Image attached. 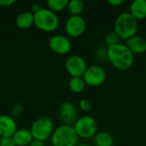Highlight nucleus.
I'll list each match as a JSON object with an SVG mask.
<instances>
[{
	"label": "nucleus",
	"instance_id": "obj_1",
	"mask_svg": "<svg viewBox=\"0 0 146 146\" xmlns=\"http://www.w3.org/2000/svg\"><path fill=\"white\" fill-rule=\"evenodd\" d=\"M108 61L116 69L121 71L128 70L133 64L134 55L128 49L126 44L119 43L117 44L107 47Z\"/></svg>",
	"mask_w": 146,
	"mask_h": 146
},
{
	"label": "nucleus",
	"instance_id": "obj_2",
	"mask_svg": "<svg viewBox=\"0 0 146 146\" xmlns=\"http://www.w3.org/2000/svg\"><path fill=\"white\" fill-rule=\"evenodd\" d=\"M138 30L139 21H137L129 12H122L117 16L115 21L114 31L120 39L128 40L132 37L137 35Z\"/></svg>",
	"mask_w": 146,
	"mask_h": 146
},
{
	"label": "nucleus",
	"instance_id": "obj_3",
	"mask_svg": "<svg viewBox=\"0 0 146 146\" xmlns=\"http://www.w3.org/2000/svg\"><path fill=\"white\" fill-rule=\"evenodd\" d=\"M50 141L52 146H76L79 137L74 126L62 124L54 130Z\"/></svg>",
	"mask_w": 146,
	"mask_h": 146
},
{
	"label": "nucleus",
	"instance_id": "obj_4",
	"mask_svg": "<svg viewBox=\"0 0 146 146\" xmlns=\"http://www.w3.org/2000/svg\"><path fill=\"white\" fill-rule=\"evenodd\" d=\"M34 26L44 32H53L59 26V18L48 8H42L34 15Z\"/></svg>",
	"mask_w": 146,
	"mask_h": 146
},
{
	"label": "nucleus",
	"instance_id": "obj_5",
	"mask_svg": "<svg viewBox=\"0 0 146 146\" xmlns=\"http://www.w3.org/2000/svg\"><path fill=\"white\" fill-rule=\"evenodd\" d=\"M29 130L33 139L44 142L51 137L55 130L54 123L49 117L40 116L33 121Z\"/></svg>",
	"mask_w": 146,
	"mask_h": 146
},
{
	"label": "nucleus",
	"instance_id": "obj_6",
	"mask_svg": "<svg viewBox=\"0 0 146 146\" xmlns=\"http://www.w3.org/2000/svg\"><path fill=\"white\" fill-rule=\"evenodd\" d=\"M74 128L79 138L89 139L98 133V125L92 116L83 115L76 120L74 124Z\"/></svg>",
	"mask_w": 146,
	"mask_h": 146
},
{
	"label": "nucleus",
	"instance_id": "obj_7",
	"mask_svg": "<svg viewBox=\"0 0 146 146\" xmlns=\"http://www.w3.org/2000/svg\"><path fill=\"white\" fill-rule=\"evenodd\" d=\"M82 78L86 86L97 87L105 82L107 73L103 67L99 65H92L87 67Z\"/></svg>",
	"mask_w": 146,
	"mask_h": 146
},
{
	"label": "nucleus",
	"instance_id": "obj_8",
	"mask_svg": "<svg viewBox=\"0 0 146 146\" xmlns=\"http://www.w3.org/2000/svg\"><path fill=\"white\" fill-rule=\"evenodd\" d=\"M65 68L71 77H83L87 64L86 60L79 55L68 56L65 62Z\"/></svg>",
	"mask_w": 146,
	"mask_h": 146
},
{
	"label": "nucleus",
	"instance_id": "obj_9",
	"mask_svg": "<svg viewBox=\"0 0 146 146\" xmlns=\"http://www.w3.org/2000/svg\"><path fill=\"white\" fill-rule=\"evenodd\" d=\"M49 48L57 55H67L71 51L72 44L68 36L56 34L50 38L48 41Z\"/></svg>",
	"mask_w": 146,
	"mask_h": 146
},
{
	"label": "nucleus",
	"instance_id": "obj_10",
	"mask_svg": "<svg viewBox=\"0 0 146 146\" xmlns=\"http://www.w3.org/2000/svg\"><path fill=\"white\" fill-rule=\"evenodd\" d=\"M64 28L68 37L79 38L85 33L86 28V22L81 15L70 16L66 21Z\"/></svg>",
	"mask_w": 146,
	"mask_h": 146
},
{
	"label": "nucleus",
	"instance_id": "obj_11",
	"mask_svg": "<svg viewBox=\"0 0 146 146\" xmlns=\"http://www.w3.org/2000/svg\"><path fill=\"white\" fill-rule=\"evenodd\" d=\"M58 116L64 125L74 126L77 118V110L75 106L68 101L62 103L58 109Z\"/></svg>",
	"mask_w": 146,
	"mask_h": 146
},
{
	"label": "nucleus",
	"instance_id": "obj_12",
	"mask_svg": "<svg viewBox=\"0 0 146 146\" xmlns=\"http://www.w3.org/2000/svg\"><path fill=\"white\" fill-rule=\"evenodd\" d=\"M16 130V121L11 115H0V138L13 137Z\"/></svg>",
	"mask_w": 146,
	"mask_h": 146
},
{
	"label": "nucleus",
	"instance_id": "obj_13",
	"mask_svg": "<svg viewBox=\"0 0 146 146\" xmlns=\"http://www.w3.org/2000/svg\"><path fill=\"white\" fill-rule=\"evenodd\" d=\"M126 45L133 55H140L146 52V39L139 35H135L127 40Z\"/></svg>",
	"mask_w": 146,
	"mask_h": 146
},
{
	"label": "nucleus",
	"instance_id": "obj_14",
	"mask_svg": "<svg viewBox=\"0 0 146 146\" xmlns=\"http://www.w3.org/2000/svg\"><path fill=\"white\" fill-rule=\"evenodd\" d=\"M12 138L16 146H29L31 142L33 140L30 130L27 128L17 129Z\"/></svg>",
	"mask_w": 146,
	"mask_h": 146
},
{
	"label": "nucleus",
	"instance_id": "obj_15",
	"mask_svg": "<svg viewBox=\"0 0 146 146\" xmlns=\"http://www.w3.org/2000/svg\"><path fill=\"white\" fill-rule=\"evenodd\" d=\"M129 13L137 20L146 18V0H134L131 3Z\"/></svg>",
	"mask_w": 146,
	"mask_h": 146
},
{
	"label": "nucleus",
	"instance_id": "obj_16",
	"mask_svg": "<svg viewBox=\"0 0 146 146\" xmlns=\"http://www.w3.org/2000/svg\"><path fill=\"white\" fill-rule=\"evenodd\" d=\"M15 24L20 29H29L34 25L33 14L31 11H23L20 13L15 19Z\"/></svg>",
	"mask_w": 146,
	"mask_h": 146
},
{
	"label": "nucleus",
	"instance_id": "obj_17",
	"mask_svg": "<svg viewBox=\"0 0 146 146\" xmlns=\"http://www.w3.org/2000/svg\"><path fill=\"white\" fill-rule=\"evenodd\" d=\"M94 143L96 146H113L115 141L113 136L109 133L100 132L94 136Z\"/></svg>",
	"mask_w": 146,
	"mask_h": 146
},
{
	"label": "nucleus",
	"instance_id": "obj_18",
	"mask_svg": "<svg viewBox=\"0 0 146 146\" xmlns=\"http://www.w3.org/2000/svg\"><path fill=\"white\" fill-rule=\"evenodd\" d=\"M86 83L82 77H71L68 81V88L74 93H80L86 89Z\"/></svg>",
	"mask_w": 146,
	"mask_h": 146
},
{
	"label": "nucleus",
	"instance_id": "obj_19",
	"mask_svg": "<svg viewBox=\"0 0 146 146\" xmlns=\"http://www.w3.org/2000/svg\"><path fill=\"white\" fill-rule=\"evenodd\" d=\"M71 16H80L85 9V4L80 0H71L68 1L67 7Z\"/></svg>",
	"mask_w": 146,
	"mask_h": 146
},
{
	"label": "nucleus",
	"instance_id": "obj_20",
	"mask_svg": "<svg viewBox=\"0 0 146 146\" xmlns=\"http://www.w3.org/2000/svg\"><path fill=\"white\" fill-rule=\"evenodd\" d=\"M68 4V0H49L47 1L48 9L54 13L62 11L65 9H67Z\"/></svg>",
	"mask_w": 146,
	"mask_h": 146
},
{
	"label": "nucleus",
	"instance_id": "obj_21",
	"mask_svg": "<svg viewBox=\"0 0 146 146\" xmlns=\"http://www.w3.org/2000/svg\"><path fill=\"white\" fill-rule=\"evenodd\" d=\"M120 40H121L120 38L118 37V35L116 34V33L114 30L107 33L104 37V42H105L106 47H110V46L117 44L121 43Z\"/></svg>",
	"mask_w": 146,
	"mask_h": 146
},
{
	"label": "nucleus",
	"instance_id": "obj_22",
	"mask_svg": "<svg viewBox=\"0 0 146 146\" xmlns=\"http://www.w3.org/2000/svg\"><path fill=\"white\" fill-rule=\"evenodd\" d=\"M95 58L99 62H104L108 60V49L106 46H99L94 52Z\"/></svg>",
	"mask_w": 146,
	"mask_h": 146
},
{
	"label": "nucleus",
	"instance_id": "obj_23",
	"mask_svg": "<svg viewBox=\"0 0 146 146\" xmlns=\"http://www.w3.org/2000/svg\"><path fill=\"white\" fill-rule=\"evenodd\" d=\"M79 107L83 111L88 112V111H91L92 110L93 105H92V103L89 99H87V98H82L79 102Z\"/></svg>",
	"mask_w": 146,
	"mask_h": 146
},
{
	"label": "nucleus",
	"instance_id": "obj_24",
	"mask_svg": "<svg viewBox=\"0 0 146 146\" xmlns=\"http://www.w3.org/2000/svg\"><path fill=\"white\" fill-rule=\"evenodd\" d=\"M22 111H23V107H22V105H21L20 103H17V104H15L12 107V109H11V116H12L13 118H14V117H17V116H19L20 115H21Z\"/></svg>",
	"mask_w": 146,
	"mask_h": 146
},
{
	"label": "nucleus",
	"instance_id": "obj_25",
	"mask_svg": "<svg viewBox=\"0 0 146 146\" xmlns=\"http://www.w3.org/2000/svg\"><path fill=\"white\" fill-rule=\"evenodd\" d=\"M0 146H16L12 137L0 138Z\"/></svg>",
	"mask_w": 146,
	"mask_h": 146
},
{
	"label": "nucleus",
	"instance_id": "obj_26",
	"mask_svg": "<svg viewBox=\"0 0 146 146\" xmlns=\"http://www.w3.org/2000/svg\"><path fill=\"white\" fill-rule=\"evenodd\" d=\"M42 9L41 5L38 3H34L32 4V7H31V12L34 15L35 13H37L38 11H39L40 9Z\"/></svg>",
	"mask_w": 146,
	"mask_h": 146
},
{
	"label": "nucleus",
	"instance_id": "obj_27",
	"mask_svg": "<svg viewBox=\"0 0 146 146\" xmlns=\"http://www.w3.org/2000/svg\"><path fill=\"white\" fill-rule=\"evenodd\" d=\"M124 3H125L124 0H110V1H109V3H110L111 6H113V7L121 6V5H122Z\"/></svg>",
	"mask_w": 146,
	"mask_h": 146
},
{
	"label": "nucleus",
	"instance_id": "obj_28",
	"mask_svg": "<svg viewBox=\"0 0 146 146\" xmlns=\"http://www.w3.org/2000/svg\"><path fill=\"white\" fill-rule=\"evenodd\" d=\"M15 3L14 0H0V5L3 7H9Z\"/></svg>",
	"mask_w": 146,
	"mask_h": 146
},
{
	"label": "nucleus",
	"instance_id": "obj_29",
	"mask_svg": "<svg viewBox=\"0 0 146 146\" xmlns=\"http://www.w3.org/2000/svg\"><path fill=\"white\" fill-rule=\"evenodd\" d=\"M29 146H44V142H42V141L33 139L31 142V144L29 145Z\"/></svg>",
	"mask_w": 146,
	"mask_h": 146
},
{
	"label": "nucleus",
	"instance_id": "obj_30",
	"mask_svg": "<svg viewBox=\"0 0 146 146\" xmlns=\"http://www.w3.org/2000/svg\"><path fill=\"white\" fill-rule=\"evenodd\" d=\"M76 146H90L87 144H85V143H82V144H78Z\"/></svg>",
	"mask_w": 146,
	"mask_h": 146
}]
</instances>
